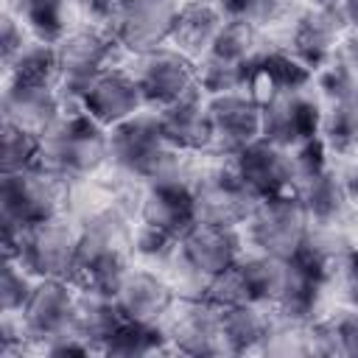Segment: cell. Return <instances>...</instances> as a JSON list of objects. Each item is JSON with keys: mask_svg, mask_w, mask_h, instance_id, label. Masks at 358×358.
Instances as JSON below:
<instances>
[{"mask_svg": "<svg viewBox=\"0 0 358 358\" xmlns=\"http://www.w3.org/2000/svg\"><path fill=\"white\" fill-rule=\"evenodd\" d=\"M39 140V165L70 185L87 182L109 165V129L92 120L84 109H67Z\"/></svg>", "mask_w": 358, "mask_h": 358, "instance_id": "cell-1", "label": "cell"}, {"mask_svg": "<svg viewBox=\"0 0 358 358\" xmlns=\"http://www.w3.org/2000/svg\"><path fill=\"white\" fill-rule=\"evenodd\" d=\"M73 185L48 171L45 165H34L25 171L0 176V224H11L25 229L31 224L67 215Z\"/></svg>", "mask_w": 358, "mask_h": 358, "instance_id": "cell-2", "label": "cell"}, {"mask_svg": "<svg viewBox=\"0 0 358 358\" xmlns=\"http://www.w3.org/2000/svg\"><path fill=\"white\" fill-rule=\"evenodd\" d=\"M120 45L106 31V25L84 22L70 28L56 42V59H59V95L64 101V109H78L84 90L90 81L103 73L106 67H115V53Z\"/></svg>", "mask_w": 358, "mask_h": 358, "instance_id": "cell-3", "label": "cell"}, {"mask_svg": "<svg viewBox=\"0 0 358 358\" xmlns=\"http://www.w3.org/2000/svg\"><path fill=\"white\" fill-rule=\"evenodd\" d=\"M204 157L207 154H201L199 171L190 185L196 221L241 229L260 199L241 182L229 159L210 157V162H204Z\"/></svg>", "mask_w": 358, "mask_h": 358, "instance_id": "cell-4", "label": "cell"}, {"mask_svg": "<svg viewBox=\"0 0 358 358\" xmlns=\"http://www.w3.org/2000/svg\"><path fill=\"white\" fill-rule=\"evenodd\" d=\"M308 224H310L308 213H305L299 196L291 190V193L260 199L241 229H243V241L252 246V252L291 257L302 246V241L308 235Z\"/></svg>", "mask_w": 358, "mask_h": 358, "instance_id": "cell-5", "label": "cell"}, {"mask_svg": "<svg viewBox=\"0 0 358 358\" xmlns=\"http://www.w3.org/2000/svg\"><path fill=\"white\" fill-rule=\"evenodd\" d=\"M76 252H78V224L70 215H56L20 229L17 255L11 260H17L36 280L42 277L70 280L76 266Z\"/></svg>", "mask_w": 358, "mask_h": 358, "instance_id": "cell-6", "label": "cell"}, {"mask_svg": "<svg viewBox=\"0 0 358 358\" xmlns=\"http://www.w3.org/2000/svg\"><path fill=\"white\" fill-rule=\"evenodd\" d=\"M260 101V137L282 145L296 148L322 134V98L308 90H280L266 92Z\"/></svg>", "mask_w": 358, "mask_h": 358, "instance_id": "cell-7", "label": "cell"}, {"mask_svg": "<svg viewBox=\"0 0 358 358\" xmlns=\"http://www.w3.org/2000/svg\"><path fill=\"white\" fill-rule=\"evenodd\" d=\"M322 140L333 157H358V78L330 62L319 73Z\"/></svg>", "mask_w": 358, "mask_h": 358, "instance_id": "cell-8", "label": "cell"}, {"mask_svg": "<svg viewBox=\"0 0 358 358\" xmlns=\"http://www.w3.org/2000/svg\"><path fill=\"white\" fill-rule=\"evenodd\" d=\"M176 11L179 0H120L103 25L120 50L140 56L171 42Z\"/></svg>", "mask_w": 358, "mask_h": 358, "instance_id": "cell-9", "label": "cell"}, {"mask_svg": "<svg viewBox=\"0 0 358 358\" xmlns=\"http://www.w3.org/2000/svg\"><path fill=\"white\" fill-rule=\"evenodd\" d=\"M129 73L140 87L143 103L148 109L168 106L196 87V62L179 53L173 45H162L157 50L134 56Z\"/></svg>", "mask_w": 358, "mask_h": 358, "instance_id": "cell-10", "label": "cell"}, {"mask_svg": "<svg viewBox=\"0 0 358 358\" xmlns=\"http://www.w3.org/2000/svg\"><path fill=\"white\" fill-rule=\"evenodd\" d=\"M210 151L207 157L232 159L241 148L260 137V101L252 90L207 98Z\"/></svg>", "mask_w": 358, "mask_h": 358, "instance_id": "cell-11", "label": "cell"}, {"mask_svg": "<svg viewBox=\"0 0 358 358\" xmlns=\"http://www.w3.org/2000/svg\"><path fill=\"white\" fill-rule=\"evenodd\" d=\"M76 294H78V288L70 280L42 277L34 282V291L20 310L34 350L42 352L50 341L73 333Z\"/></svg>", "mask_w": 358, "mask_h": 358, "instance_id": "cell-12", "label": "cell"}, {"mask_svg": "<svg viewBox=\"0 0 358 358\" xmlns=\"http://www.w3.org/2000/svg\"><path fill=\"white\" fill-rule=\"evenodd\" d=\"M243 232L238 227H218V224H193L179 238L176 260L193 271L199 280H210L227 268H232L243 257Z\"/></svg>", "mask_w": 358, "mask_h": 358, "instance_id": "cell-13", "label": "cell"}, {"mask_svg": "<svg viewBox=\"0 0 358 358\" xmlns=\"http://www.w3.org/2000/svg\"><path fill=\"white\" fill-rule=\"evenodd\" d=\"M344 31H347V17L341 8L305 6L299 14H294L288 34H285V45H280V48L294 53L305 67H310L316 73L333 62L336 45Z\"/></svg>", "mask_w": 358, "mask_h": 358, "instance_id": "cell-14", "label": "cell"}, {"mask_svg": "<svg viewBox=\"0 0 358 358\" xmlns=\"http://www.w3.org/2000/svg\"><path fill=\"white\" fill-rule=\"evenodd\" d=\"M112 296H115L123 319L151 322V324H162L165 316L171 313V308L179 299L171 280L159 268H151V266H143V263L129 266V271L123 274V280H120V285L115 288Z\"/></svg>", "mask_w": 358, "mask_h": 358, "instance_id": "cell-15", "label": "cell"}, {"mask_svg": "<svg viewBox=\"0 0 358 358\" xmlns=\"http://www.w3.org/2000/svg\"><path fill=\"white\" fill-rule=\"evenodd\" d=\"M235 173L241 182L257 196H280L294 190V173H291V148H282L266 137L252 140L246 148H241L232 159Z\"/></svg>", "mask_w": 358, "mask_h": 358, "instance_id": "cell-16", "label": "cell"}, {"mask_svg": "<svg viewBox=\"0 0 358 358\" xmlns=\"http://www.w3.org/2000/svg\"><path fill=\"white\" fill-rule=\"evenodd\" d=\"M165 333L173 352L185 355H221V324L218 308L204 299H176L171 313L165 316Z\"/></svg>", "mask_w": 358, "mask_h": 358, "instance_id": "cell-17", "label": "cell"}, {"mask_svg": "<svg viewBox=\"0 0 358 358\" xmlns=\"http://www.w3.org/2000/svg\"><path fill=\"white\" fill-rule=\"evenodd\" d=\"M78 109H84L103 129H115L117 123L145 109V103H143L140 87L134 84L129 67H106L84 90Z\"/></svg>", "mask_w": 358, "mask_h": 358, "instance_id": "cell-18", "label": "cell"}, {"mask_svg": "<svg viewBox=\"0 0 358 358\" xmlns=\"http://www.w3.org/2000/svg\"><path fill=\"white\" fill-rule=\"evenodd\" d=\"M64 101L56 84L8 81L3 90V123L45 137L64 115Z\"/></svg>", "mask_w": 358, "mask_h": 358, "instance_id": "cell-19", "label": "cell"}, {"mask_svg": "<svg viewBox=\"0 0 358 358\" xmlns=\"http://www.w3.org/2000/svg\"><path fill=\"white\" fill-rule=\"evenodd\" d=\"M190 185L193 182H176V179L145 182L137 199V221L182 238L196 224Z\"/></svg>", "mask_w": 358, "mask_h": 358, "instance_id": "cell-20", "label": "cell"}, {"mask_svg": "<svg viewBox=\"0 0 358 358\" xmlns=\"http://www.w3.org/2000/svg\"><path fill=\"white\" fill-rule=\"evenodd\" d=\"M131 266V249L120 243H109L92 235L78 232V252L70 282L76 288H90L101 294H115L123 274Z\"/></svg>", "mask_w": 358, "mask_h": 358, "instance_id": "cell-21", "label": "cell"}, {"mask_svg": "<svg viewBox=\"0 0 358 358\" xmlns=\"http://www.w3.org/2000/svg\"><path fill=\"white\" fill-rule=\"evenodd\" d=\"M207 92L196 84L190 92L176 98L168 106L157 109L159 129L165 140L187 154H207L210 151V112H207Z\"/></svg>", "mask_w": 358, "mask_h": 358, "instance_id": "cell-22", "label": "cell"}, {"mask_svg": "<svg viewBox=\"0 0 358 358\" xmlns=\"http://www.w3.org/2000/svg\"><path fill=\"white\" fill-rule=\"evenodd\" d=\"M294 193L299 196L308 221L310 224H330V227H350L355 218V204L350 201L336 168L330 165L327 171L299 182L294 187Z\"/></svg>", "mask_w": 358, "mask_h": 358, "instance_id": "cell-23", "label": "cell"}, {"mask_svg": "<svg viewBox=\"0 0 358 358\" xmlns=\"http://www.w3.org/2000/svg\"><path fill=\"white\" fill-rule=\"evenodd\" d=\"M224 20H227V14H224L221 6H213V3H179L173 34H171L168 45H173L187 59L199 62L213 48Z\"/></svg>", "mask_w": 358, "mask_h": 358, "instance_id": "cell-24", "label": "cell"}, {"mask_svg": "<svg viewBox=\"0 0 358 358\" xmlns=\"http://www.w3.org/2000/svg\"><path fill=\"white\" fill-rule=\"evenodd\" d=\"M120 324H123V313L112 294L78 288L76 310H73V333L81 341H87L95 352H101Z\"/></svg>", "mask_w": 358, "mask_h": 358, "instance_id": "cell-25", "label": "cell"}, {"mask_svg": "<svg viewBox=\"0 0 358 358\" xmlns=\"http://www.w3.org/2000/svg\"><path fill=\"white\" fill-rule=\"evenodd\" d=\"M271 308L257 302H241L218 310L224 352H257L268 330Z\"/></svg>", "mask_w": 358, "mask_h": 358, "instance_id": "cell-26", "label": "cell"}, {"mask_svg": "<svg viewBox=\"0 0 358 358\" xmlns=\"http://www.w3.org/2000/svg\"><path fill=\"white\" fill-rule=\"evenodd\" d=\"M14 14L31 31V36L45 42H59L73 25V14H78L73 0H17Z\"/></svg>", "mask_w": 358, "mask_h": 358, "instance_id": "cell-27", "label": "cell"}, {"mask_svg": "<svg viewBox=\"0 0 358 358\" xmlns=\"http://www.w3.org/2000/svg\"><path fill=\"white\" fill-rule=\"evenodd\" d=\"M8 81H28V84H59V59H56V45L28 36L25 45L3 62Z\"/></svg>", "mask_w": 358, "mask_h": 358, "instance_id": "cell-28", "label": "cell"}, {"mask_svg": "<svg viewBox=\"0 0 358 358\" xmlns=\"http://www.w3.org/2000/svg\"><path fill=\"white\" fill-rule=\"evenodd\" d=\"M103 355H120V358H145L157 352H173L165 324H151V322H129L115 330V336L103 344Z\"/></svg>", "mask_w": 358, "mask_h": 358, "instance_id": "cell-29", "label": "cell"}, {"mask_svg": "<svg viewBox=\"0 0 358 358\" xmlns=\"http://www.w3.org/2000/svg\"><path fill=\"white\" fill-rule=\"evenodd\" d=\"M257 352L268 355H313V319H294L271 310L268 330Z\"/></svg>", "mask_w": 358, "mask_h": 358, "instance_id": "cell-30", "label": "cell"}, {"mask_svg": "<svg viewBox=\"0 0 358 358\" xmlns=\"http://www.w3.org/2000/svg\"><path fill=\"white\" fill-rule=\"evenodd\" d=\"M252 81H255V73L249 67H241L213 50L196 62V84L207 95L243 92V90H252Z\"/></svg>", "mask_w": 358, "mask_h": 358, "instance_id": "cell-31", "label": "cell"}, {"mask_svg": "<svg viewBox=\"0 0 358 358\" xmlns=\"http://www.w3.org/2000/svg\"><path fill=\"white\" fill-rule=\"evenodd\" d=\"M176 252H179V238L176 235H171L159 227L143 224V221L134 224V229H131V257H137V263L165 271V266L176 257Z\"/></svg>", "mask_w": 358, "mask_h": 358, "instance_id": "cell-32", "label": "cell"}, {"mask_svg": "<svg viewBox=\"0 0 358 358\" xmlns=\"http://www.w3.org/2000/svg\"><path fill=\"white\" fill-rule=\"evenodd\" d=\"M39 145H42V140L36 134L3 123V129H0V168H3V173L34 168L39 162Z\"/></svg>", "mask_w": 358, "mask_h": 358, "instance_id": "cell-33", "label": "cell"}, {"mask_svg": "<svg viewBox=\"0 0 358 358\" xmlns=\"http://www.w3.org/2000/svg\"><path fill=\"white\" fill-rule=\"evenodd\" d=\"M221 8L227 17L252 22L257 28H268L288 17L291 0H224Z\"/></svg>", "mask_w": 358, "mask_h": 358, "instance_id": "cell-34", "label": "cell"}, {"mask_svg": "<svg viewBox=\"0 0 358 358\" xmlns=\"http://www.w3.org/2000/svg\"><path fill=\"white\" fill-rule=\"evenodd\" d=\"M36 277L28 274L17 260L3 257V268H0V310H11L20 313L22 305L28 302L31 291H34Z\"/></svg>", "mask_w": 358, "mask_h": 358, "instance_id": "cell-35", "label": "cell"}, {"mask_svg": "<svg viewBox=\"0 0 358 358\" xmlns=\"http://www.w3.org/2000/svg\"><path fill=\"white\" fill-rule=\"evenodd\" d=\"M201 299L210 302V305L218 308V310H221V308L241 305V302H252V299H249V288H246V282H243V274H241L238 263H235L232 268H227V271L210 277L207 285H204Z\"/></svg>", "mask_w": 358, "mask_h": 358, "instance_id": "cell-36", "label": "cell"}, {"mask_svg": "<svg viewBox=\"0 0 358 358\" xmlns=\"http://www.w3.org/2000/svg\"><path fill=\"white\" fill-rule=\"evenodd\" d=\"M324 322L333 333L336 355L358 358V308H341V310L324 316Z\"/></svg>", "mask_w": 358, "mask_h": 358, "instance_id": "cell-37", "label": "cell"}, {"mask_svg": "<svg viewBox=\"0 0 358 358\" xmlns=\"http://www.w3.org/2000/svg\"><path fill=\"white\" fill-rule=\"evenodd\" d=\"M330 282L338 285L347 308H358V246H352L338 263L330 277Z\"/></svg>", "mask_w": 358, "mask_h": 358, "instance_id": "cell-38", "label": "cell"}, {"mask_svg": "<svg viewBox=\"0 0 358 358\" xmlns=\"http://www.w3.org/2000/svg\"><path fill=\"white\" fill-rule=\"evenodd\" d=\"M31 36V31L22 25V20L11 11L3 14V22H0V45H3V62H8L22 45L25 39Z\"/></svg>", "mask_w": 358, "mask_h": 358, "instance_id": "cell-39", "label": "cell"}, {"mask_svg": "<svg viewBox=\"0 0 358 358\" xmlns=\"http://www.w3.org/2000/svg\"><path fill=\"white\" fill-rule=\"evenodd\" d=\"M333 62L341 64L350 76L358 78V28H355V25H347V31L341 34V39H338V45H336Z\"/></svg>", "mask_w": 358, "mask_h": 358, "instance_id": "cell-40", "label": "cell"}, {"mask_svg": "<svg viewBox=\"0 0 358 358\" xmlns=\"http://www.w3.org/2000/svg\"><path fill=\"white\" fill-rule=\"evenodd\" d=\"M73 3H76L78 14H81L87 22H98V25H103L120 0H73Z\"/></svg>", "mask_w": 358, "mask_h": 358, "instance_id": "cell-41", "label": "cell"}, {"mask_svg": "<svg viewBox=\"0 0 358 358\" xmlns=\"http://www.w3.org/2000/svg\"><path fill=\"white\" fill-rule=\"evenodd\" d=\"M338 159H341V165H333V168L341 179L350 201L358 207V157H338Z\"/></svg>", "mask_w": 358, "mask_h": 358, "instance_id": "cell-42", "label": "cell"}, {"mask_svg": "<svg viewBox=\"0 0 358 358\" xmlns=\"http://www.w3.org/2000/svg\"><path fill=\"white\" fill-rule=\"evenodd\" d=\"M341 11H344V17H347V25H355V28H358V0H344Z\"/></svg>", "mask_w": 358, "mask_h": 358, "instance_id": "cell-43", "label": "cell"}, {"mask_svg": "<svg viewBox=\"0 0 358 358\" xmlns=\"http://www.w3.org/2000/svg\"><path fill=\"white\" fill-rule=\"evenodd\" d=\"M305 6H310V8H341L344 0H305Z\"/></svg>", "mask_w": 358, "mask_h": 358, "instance_id": "cell-44", "label": "cell"}, {"mask_svg": "<svg viewBox=\"0 0 358 358\" xmlns=\"http://www.w3.org/2000/svg\"><path fill=\"white\" fill-rule=\"evenodd\" d=\"M179 3H213V6H221L224 0H179Z\"/></svg>", "mask_w": 358, "mask_h": 358, "instance_id": "cell-45", "label": "cell"}]
</instances>
